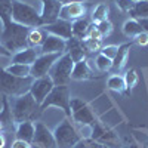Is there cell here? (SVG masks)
I'll list each match as a JSON object with an SVG mask.
<instances>
[{"mask_svg":"<svg viewBox=\"0 0 148 148\" xmlns=\"http://www.w3.org/2000/svg\"><path fill=\"white\" fill-rule=\"evenodd\" d=\"M10 110H12L15 125L22 121H37V119L42 114L40 105L36 102V99L31 96L30 92L21 96H15L10 104Z\"/></svg>","mask_w":148,"mask_h":148,"instance_id":"6da1fadb","label":"cell"},{"mask_svg":"<svg viewBox=\"0 0 148 148\" xmlns=\"http://www.w3.org/2000/svg\"><path fill=\"white\" fill-rule=\"evenodd\" d=\"M30 28L24 27L21 24H16L10 21L5 24L2 33H0V43H2L10 53H15L18 51L28 47L27 45V36H28Z\"/></svg>","mask_w":148,"mask_h":148,"instance_id":"7a4b0ae2","label":"cell"},{"mask_svg":"<svg viewBox=\"0 0 148 148\" xmlns=\"http://www.w3.org/2000/svg\"><path fill=\"white\" fill-rule=\"evenodd\" d=\"M12 21L28 28L43 27L42 16L36 10V8L28 3L21 2V0H14L12 2Z\"/></svg>","mask_w":148,"mask_h":148,"instance_id":"3957f363","label":"cell"},{"mask_svg":"<svg viewBox=\"0 0 148 148\" xmlns=\"http://www.w3.org/2000/svg\"><path fill=\"white\" fill-rule=\"evenodd\" d=\"M33 77H16L0 67V93L6 96H21L30 92Z\"/></svg>","mask_w":148,"mask_h":148,"instance_id":"277c9868","label":"cell"},{"mask_svg":"<svg viewBox=\"0 0 148 148\" xmlns=\"http://www.w3.org/2000/svg\"><path fill=\"white\" fill-rule=\"evenodd\" d=\"M53 136L56 141V148H73L82 139V135L71 119H65L59 123L53 130Z\"/></svg>","mask_w":148,"mask_h":148,"instance_id":"5b68a950","label":"cell"},{"mask_svg":"<svg viewBox=\"0 0 148 148\" xmlns=\"http://www.w3.org/2000/svg\"><path fill=\"white\" fill-rule=\"evenodd\" d=\"M74 67V61L71 59V56L64 52L61 55L55 64L52 65L51 71H49V77L52 79L55 86H67L71 80V71Z\"/></svg>","mask_w":148,"mask_h":148,"instance_id":"8992f818","label":"cell"},{"mask_svg":"<svg viewBox=\"0 0 148 148\" xmlns=\"http://www.w3.org/2000/svg\"><path fill=\"white\" fill-rule=\"evenodd\" d=\"M70 111H71V120L77 125L89 126L92 127L98 119L95 117L93 111L88 102H84L80 98H70Z\"/></svg>","mask_w":148,"mask_h":148,"instance_id":"52a82bcc","label":"cell"},{"mask_svg":"<svg viewBox=\"0 0 148 148\" xmlns=\"http://www.w3.org/2000/svg\"><path fill=\"white\" fill-rule=\"evenodd\" d=\"M70 90L68 86H53V89L49 92V95L45 98V101L40 104L42 113L47 107H56L59 110H62L64 113L70 117L71 111H70Z\"/></svg>","mask_w":148,"mask_h":148,"instance_id":"ba28073f","label":"cell"},{"mask_svg":"<svg viewBox=\"0 0 148 148\" xmlns=\"http://www.w3.org/2000/svg\"><path fill=\"white\" fill-rule=\"evenodd\" d=\"M34 138L31 141V145L34 148H56L53 132L49 130L46 125H43L42 121H34Z\"/></svg>","mask_w":148,"mask_h":148,"instance_id":"9c48e42d","label":"cell"},{"mask_svg":"<svg viewBox=\"0 0 148 148\" xmlns=\"http://www.w3.org/2000/svg\"><path fill=\"white\" fill-rule=\"evenodd\" d=\"M62 55V53H40L36 58V61L31 64V77L39 79L43 76H47L51 71L55 61Z\"/></svg>","mask_w":148,"mask_h":148,"instance_id":"30bf717a","label":"cell"},{"mask_svg":"<svg viewBox=\"0 0 148 148\" xmlns=\"http://www.w3.org/2000/svg\"><path fill=\"white\" fill-rule=\"evenodd\" d=\"M53 86L55 84H53L52 79L49 77V74H47V76H43V77L33 80V83L30 86V93L36 99V102L40 105L45 101V98L49 95V92L53 89Z\"/></svg>","mask_w":148,"mask_h":148,"instance_id":"8fae6325","label":"cell"},{"mask_svg":"<svg viewBox=\"0 0 148 148\" xmlns=\"http://www.w3.org/2000/svg\"><path fill=\"white\" fill-rule=\"evenodd\" d=\"M90 138L98 141V142H101L104 145H107L108 148L110 147H116L120 144L119 138H117V135L108 129L107 126H104L101 121H96L95 125L92 126V135H90Z\"/></svg>","mask_w":148,"mask_h":148,"instance_id":"7c38bea8","label":"cell"},{"mask_svg":"<svg viewBox=\"0 0 148 148\" xmlns=\"http://www.w3.org/2000/svg\"><path fill=\"white\" fill-rule=\"evenodd\" d=\"M86 15V8L83 2H71V3H64L59 10V18L65 21H76L80 18H84Z\"/></svg>","mask_w":148,"mask_h":148,"instance_id":"4fadbf2b","label":"cell"},{"mask_svg":"<svg viewBox=\"0 0 148 148\" xmlns=\"http://www.w3.org/2000/svg\"><path fill=\"white\" fill-rule=\"evenodd\" d=\"M42 3V21H43V25L46 24H51L55 22L59 18V10L62 3L59 0H40Z\"/></svg>","mask_w":148,"mask_h":148,"instance_id":"5bb4252c","label":"cell"},{"mask_svg":"<svg viewBox=\"0 0 148 148\" xmlns=\"http://www.w3.org/2000/svg\"><path fill=\"white\" fill-rule=\"evenodd\" d=\"M43 30L47 33V34H53V36H58L64 40H68L73 37V33H71V22L70 21H65V19H61L58 18L55 22H51V24H46L43 25Z\"/></svg>","mask_w":148,"mask_h":148,"instance_id":"9a60e30c","label":"cell"},{"mask_svg":"<svg viewBox=\"0 0 148 148\" xmlns=\"http://www.w3.org/2000/svg\"><path fill=\"white\" fill-rule=\"evenodd\" d=\"M65 42L67 40L61 39L58 36L47 34L43 45L40 46L39 53H64L65 52Z\"/></svg>","mask_w":148,"mask_h":148,"instance_id":"2e32d148","label":"cell"},{"mask_svg":"<svg viewBox=\"0 0 148 148\" xmlns=\"http://www.w3.org/2000/svg\"><path fill=\"white\" fill-rule=\"evenodd\" d=\"M65 52L71 56L74 62L86 59V51L83 47V43L80 39H76V37H71L65 42Z\"/></svg>","mask_w":148,"mask_h":148,"instance_id":"e0dca14e","label":"cell"},{"mask_svg":"<svg viewBox=\"0 0 148 148\" xmlns=\"http://www.w3.org/2000/svg\"><path fill=\"white\" fill-rule=\"evenodd\" d=\"M93 77V71L90 68V64L88 59L74 62L73 71H71V79L73 80H88Z\"/></svg>","mask_w":148,"mask_h":148,"instance_id":"ac0fdd59","label":"cell"},{"mask_svg":"<svg viewBox=\"0 0 148 148\" xmlns=\"http://www.w3.org/2000/svg\"><path fill=\"white\" fill-rule=\"evenodd\" d=\"M39 51L34 47H25V49H22V51H18L15 52L14 55H12V62L14 64H25V65H31L36 58L39 56Z\"/></svg>","mask_w":148,"mask_h":148,"instance_id":"d6986e66","label":"cell"},{"mask_svg":"<svg viewBox=\"0 0 148 148\" xmlns=\"http://www.w3.org/2000/svg\"><path fill=\"white\" fill-rule=\"evenodd\" d=\"M132 43H125L119 46V52L116 55V58L113 59V67H111V70H113L116 74L120 73L121 70H125L126 64H127V59H129V49H130Z\"/></svg>","mask_w":148,"mask_h":148,"instance_id":"ffe728a7","label":"cell"},{"mask_svg":"<svg viewBox=\"0 0 148 148\" xmlns=\"http://www.w3.org/2000/svg\"><path fill=\"white\" fill-rule=\"evenodd\" d=\"M34 121H22V123H18L16 125V139H21V141H25V142H30L33 141L34 138Z\"/></svg>","mask_w":148,"mask_h":148,"instance_id":"44dd1931","label":"cell"},{"mask_svg":"<svg viewBox=\"0 0 148 148\" xmlns=\"http://www.w3.org/2000/svg\"><path fill=\"white\" fill-rule=\"evenodd\" d=\"M46 37H47V33L43 28H30L28 36H27V45L34 49H37V47L40 49V46L43 45Z\"/></svg>","mask_w":148,"mask_h":148,"instance_id":"7402d4cb","label":"cell"},{"mask_svg":"<svg viewBox=\"0 0 148 148\" xmlns=\"http://www.w3.org/2000/svg\"><path fill=\"white\" fill-rule=\"evenodd\" d=\"M89 25H90V22L86 19V18H80V19L73 21V22H71V33H73V37L83 40L84 37H86V34H88Z\"/></svg>","mask_w":148,"mask_h":148,"instance_id":"603a6c76","label":"cell"},{"mask_svg":"<svg viewBox=\"0 0 148 148\" xmlns=\"http://www.w3.org/2000/svg\"><path fill=\"white\" fill-rule=\"evenodd\" d=\"M3 108L2 111H0V123H2V126H3V130L10 127V126H14L15 125V121H14V116H12V110L9 107V102H8V96L5 95L3 96Z\"/></svg>","mask_w":148,"mask_h":148,"instance_id":"cb8c5ba5","label":"cell"},{"mask_svg":"<svg viewBox=\"0 0 148 148\" xmlns=\"http://www.w3.org/2000/svg\"><path fill=\"white\" fill-rule=\"evenodd\" d=\"M9 74L16 77H31V65H25V64H14L8 65L5 68Z\"/></svg>","mask_w":148,"mask_h":148,"instance_id":"d4e9b609","label":"cell"},{"mask_svg":"<svg viewBox=\"0 0 148 148\" xmlns=\"http://www.w3.org/2000/svg\"><path fill=\"white\" fill-rule=\"evenodd\" d=\"M123 33H125V36H127V37H136L142 33V27L139 25L138 19L130 18L123 24Z\"/></svg>","mask_w":148,"mask_h":148,"instance_id":"484cf974","label":"cell"},{"mask_svg":"<svg viewBox=\"0 0 148 148\" xmlns=\"http://www.w3.org/2000/svg\"><path fill=\"white\" fill-rule=\"evenodd\" d=\"M107 86H108V89L114 90V92H119V93H123L126 90L125 79H123V76H120V74H113V76L108 79Z\"/></svg>","mask_w":148,"mask_h":148,"instance_id":"4316f807","label":"cell"},{"mask_svg":"<svg viewBox=\"0 0 148 148\" xmlns=\"http://www.w3.org/2000/svg\"><path fill=\"white\" fill-rule=\"evenodd\" d=\"M108 12H110V8L107 3H99L92 12V21L93 24H99L102 21H107L108 18Z\"/></svg>","mask_w":148,"mask_h":148,"instance_id":"83f0119b","label":"cell"},{"mask_svg":"<svg viewBox=\"0 0 148 148\" xmlns=\"http://www.w3.org/2000/svg\"><path fill=\"white\" fill-rule=\"evenodd\" d=\"M12 2L14 0H0V21L3 25L12 21Z\"/></svg>","mask_w":148,"mask_h":148,"instance_id":"f1b7e54d","label":"cell"},{"mask_svg":"<svg viewBox=\"0 0 148 148\" xmlns=\"http://www.w3.org/2000/svg\"><path fill=\"white\" fill-rule=\"evenodd\" d=\"M130 16L133 19L148 18V0H141V2L135 3L133 9L130 10Z\"/></svg>","mask_w":148,"mask_h":148,"instance_id":"f546056e","label":"cell"},{"mask_svg":"<svg viewBox=\"0 0 148 148\" xmlns=\"http://www.w3.org/2000/svg\"><path fill=\"white\" fill-rule=\"evenodd\" d=\"M123 79H125V84H126V93L130 95L132 89L138 84V80H139V76H138L136 70L126 71V74H125V77H123Z\"/></svg>","mask_w":148,"mask_h":148,"instance_id":"4dcf8cb0","label":"cell"},{"mask_svg":"<svg viewBox=\"0 0 148 148\" xmlns=\"http://www.w3.org/2000/svg\"><path fill=\"white\" fill-rule=\"evenodd\" d=\"M95 65H96V68L99 70L101 73H107V71H111L113 61L99 52V53H98V56H96V59H95Z\"/></svg>","mask_w":148,"mask_h":148,"instance_id":"1f68e13d","label":"cell"},{"mask_svg":"<svg viewBox=\"0 0 148 148\" xmlns=\"http://www.w3.org/2000/svg\"><path fill=\"white\" fill-rule=\"evenodd\" d=\"M82 43H83V47L86 52H101V49H102V40H95V39L84 37Z\"/></svg>","mask_w":148,"mask_h":148,"instance_id":"d6a6232c","label":"cell"},{"mask_svg":"<svg viewBox=\"0 0 148 148\" xmlns=\"http://www.w3.org/2000/svg\"><path fill=\"white\" fill-rule=\"evenodd\" d=\"M73 148H108V147L92 139V138H82Z\"/></svg>","mask_w":148,"mask_h":148,"instance_id":"836d02e7","label":"cell"},{"mask_svg":"<svg viewBox=\"0 0 148 148\" xmlns=\"http://www.w3.org/2000/svg\"><path fill=\"white\" fill-rule=\"evenodd\" d=\"M95 25H96L98 30H99V33L102 34V37H107V36H110L111 33H113V24H111L108 19L102 21L99 24H95Z\"/></svg>","mask_w":148,"mask_h":148,"instance_id":"e575fe53","label":"cell"},{"mask_svg":"<svg viewBox=\"0 0 148 148\" xmlns=\"http://www.w3.org/2000/svg\"><path fill=\"white\" fill-rule=\"evenodd\" d=\"M117 52H119V46H116V45L102 46V49H101V53H102V55H105L107 58H110L111 61H113V59L116 58Z\"/></svg>","mask_w":148,"mask_h":148,"instance_id":"d590c367","label":"cell"},{"mask_svg":"<svg viewBox=\"0 0 148 148\" xmlns=\"http://www.w3.org/2000/svg\"><path fill=\"white\" fill-rule=\"evenodd\" d=\"M114 2H116L117 8H119L121 12H129V14H130V10H132L133 6H135L133 0H114Z\"/></svg>","mask_w":148,"mask_h":148,"instance_id":"8d00e7d4","label":"cell"},{"mask_svg":"<svg viewBox=\"0 0 148 148\" xmlns=\"http://www.w3.org/2000/svg\"><path fill=\"white\" fill-rule=\"evenodd\" d=\"M86 37H89V39H95V40H102V39H104L102 34L99 33V30L96 28L95 24H90V25H89V30H88V34H86Z\"/></svg>","mask_w":148,"mask_h":148,"instance_id":"74e56055","label":"cell"},{"mask_svg":"<svg viewBox=\"0 0 148 148\" xmlns=\"http://www.w3.org/2000/svg\"><path fill=\"white\" fill-rule=\"evenodd\" d=\"M135 43L139 45V46H147V45H148V34L142 31L139 36L135 37Z\"/></svg>","mask_w":148,"mask_h":148,"instance_id":"f35d334b","label":"cell"},{"mask_svg":"<svg viewBox=\"0 0 148 148\" xmlns=\"http://www.w3.org/2000/svg\"><path fill=\"white\" fill-rule=\"evenodd\" d=\"M10 148H31V144L25 142V141H21V139H15L12 142Z\"/></svg>","mask_w":148,"mask_h":148,"instance_id":"ab89813d","label":"cell"},{"mask_svg":"<svg viewBox=\"0 0 148 148\" xmlns=\"http://www.w3.org/2000/svg\"><path fill=\"white\" fill-rule=\"evenodd\" d=\"M138 22H139V25L142 27V31L148 34V18H139Z\"/></svg>","mask_w":148,"mask_h":148,"instance_id":"60d3db41","label":"cell"},{"mask_svg":"<svg viewBox=\"0 0 148 148\" xmlns=\"http://www.w3.org/2000/svg\"><path fill=\"white\" fill-rule=\"evenodd\" d=\"M0 56H12V53L8 51V49L2 43H0Z\"/></svg>","mask_w":148,"mask_h":148,"instance_id":"b9f144b4","label":"cell"},{"mask_svg":"<svg viewBox=\"0 0 148 148\" xmlns=\"http://www.w3.org/2000/svg\"><path fill=\"white\" fill-rule=\"evenodd\" d=\"M5 145H6V139H5L3 135L0 133V148H5Z\"/></svg>","mask_w":148,"mask_h":148,"instance_id":"7bdbcfd3","label":"cell"},{"mask_svg":"<svg viewBox=\"0 0 148 148\" xmlns=\"http://www.w3.org/2000/svg\"><path fill=\"white\" fill-rule=\"evenodd\" d=\"M59 2L64 5V3H71V2H83V0H59Z\"/></svg>","mask_w":148,"mask_h":148,"instance_id":"ee69618b","label":"cell"},{"mask_svg":"<svg viewBox=\"0 0 148 148\" xmlns=\"http://www.w3.org/2000/svg\"><path fill=\"white\" fill-rule=\"evenodd\" d=\"M3 130V126H2V123H0V132H2Z\"/></svg>","mask_w":148,"mask_h":148,"instance_id":"f6af8a7d","label":"cell"},{"mask_svg":"<svg viewBox=\"0 0 148 148\" xmlns=\"http://www.w3.org/2000/svg\"><path fill=\"white\" fill-rule=\"evenodd\" d=\"M133 2H135V3H138V2H141V0H133Z\"/></svg>","mask_w":148,"mask_h":148,"instance_id":"bcb514c9","label":"cell"},{"mask_svg":"<svg viewBox=\"0 0 148 148\" xmlns=\"http://www.w3.org/2000/svg\"><path fill=\"white\" fill-rule=\"evenodd\" d=\"M142 148H148V147H142Z\"/></svg>","mask_w":148,"mask_h":148,"instance_id":"7dc6e473","label":"cell"},{"mask_svg":"<svg viewBox=\"0 0 148 148\" xmlns=\"http://www.w3.org/2000/svg\"><path fill=\"white\" fill-rule=\"evenodd\" d=\"M147 147H148V144H147Z\"/></svg>","mask_w":148,"mask_h":148,"instance_id":"c3c4849f","label":"cell"}]
</instances>
